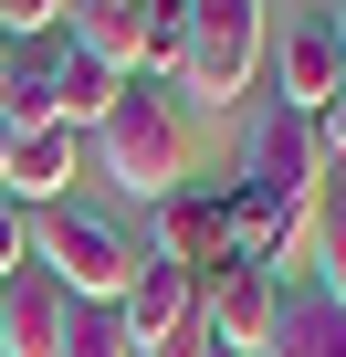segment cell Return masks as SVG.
<instances>
[{
    "instance_id": "1",
    "label": "cell",
    "mask_w": 346,
    "mask_h": 357,
    "mask_svg": "<svg viewBox=\"0 0 346 357\" xmlns=\"http://www.w3.org/2000/svg\"><path fill=\"white\" fill-rule=\"evenodd\" d=\"M95 147H105V178H116V190H136L147 211L189 190V116H179V95H168V84H126L116 116L95 126Z\"/></svg>"
},
{
    "instance_id": "2",
    "label": "cell",
    "mask_w": 346,
    "mask_h": 357,
    "mask_svg": "<svg viewBox=\"0 0 346 357\" xmlns=\"http://www.w3.org/2000/svg\"><path fill=\"white\" fill-rule=\"evenodd\" d=\"M32 263L84 305V315H116L126 305V284H136V242L105 221V211H84V200H53V211H32Z\"/></svg>"
},
{
    "instance_id": "3",
    "label": "cell",
    "mask_w": 346,
    "mask_h": 357,
    "mask_svg": "<svg viewBox=\"0 0 346 357\" xmlns=\"http://www.w3.org/2000/svg\"><path fill=\"white\" fill-rule=\"evenodd\" d=\"M262 63H273V22H262V0H189L179 95L231 105V95H252V74H262Z\"/></svg>"
},
{
    "instance_id": "4",
    "label": "cell",
    "mask_w": 346,
    "mask_h": 357,
    "mask_svg": "<svg viewBox=\"0 0 346 357\" xmlns=\"http://www.w3.org/2000/svg\"><path fill=\"white\" fill-rule=\"evenodd\" d=\"M242 190H262L273 211H294V221H315V190H336V158H325V126L315 116H262L252 126V158H242Z\"/></svg>"
},
{
    "instance_id": "5",
    "label": "cell",
    "mask_w": 346,
    "mask_h": 357,
    "mask_svg": "<svg viewBox=\"0 0 346 357\" xmlns=\"http://www.w3.org/2000/svg\"><path fill=\"white\" fill-rule=\"evenodd\" d=\"M116 326H126V347L136 357H200L210 336H200V273H179V263H136V284H126V305H116Z\"/></svg>"
},
{
    "instance_id": "6",
    "label": "cell",
    "mask_w": 346,
    "mask_h": 357,
    "mask_svg": "<svg viewBox=\"0 0 346 357\" xmlns=\"http://www.w3.org/2000/svg\"><path fill=\"white\" fill-rule=\"evenodd\" d=\"M273 315H283V273L273 263H221L200 284V336L231 347V357H262L273 347Z\"/></svg>"
},
{
    "instance_id": "7",
    "label": "cell",
    "mask_w": 346,
    "mask_h": 357,
    "mask_svg": "<svg viewBox=\"0 0 346 357\" xmlns=\"http://www.w3.org/2000/svg\"><path fill=\"white\" fill-rule=\"evenodd\" d=\"M147 231H157V242H147L157 263H179V273H200V284H210L221 263H242V242H231V200H221V190H179V200H157Z\"/></svg>"
},
{
    "instance_id": "8",
    "label": "cell",
    "mask_w": 346,
    "mask_h": 357,
    "mask_svg": "<svg viewBox=\"0 0 346 357\" xmlns=\"http://www.w3.org/2000/svg\"><path fill=\"white\" fill-rule=\"evenodd\" d=\"M74 315H84V305H74L42 263H22L11 284H0V357H63Z\"/></svg>"
},
{
    "instance_id": "9",
    "label": "cell",
    "mask_w": 346,
    "mask_h": 357,
    "mask_svg": "<svg viewBox=\"0 0 346 357\" xmlns=\"http://www.w3.org/2000/svg\"><path fill=\"white\" fill-rule=\"evenodd\" d=\"M273 95H283V116H325V105L346 95V43H336V22H294V32L273 43Z\"/></svg>"
},
{
    "instance_id": "10",
    "label": "cell",
    "mask_w": 346,
    "mask_h": 357,
    "mask_svg": "<svg viewBox=\"0 0 346 357\" xmlns=\"http://www.w3.org/2000/svg\"><path fill=\"white\" fill-rule=\"evenodd\" d=\"M74 137L63 126H42V137H11V168H0V200H22V211H53L63 200V178H74Z\"/></svg>"
},
{
    "instance_id": "11",
    "label": "cell",
    "mask_w": 346,
    "mask_h": 357,
    "mask_svg": "<svg viewBox=\"0 0 346 357\" xmlns=\"http://www.w3.org/2000/svg\"><path fill=\"white\" fill-rule=\"evenodd\" d=\"M53 84H63V43H22V74H11V95H0V126L42 137L53 126Z\"/></svg>"
},
{
    "instance_id": "12",
    "label": "cell",
    "mask_w": 346,
    "mask_h": 357,
    "mask_svg": "<svg viewBox=\"0 0 346 357\" xmlns=\"http://www.w3.org/2000/svg\"><path fill=\"white\" fill-rule=\"evenodd\" d=\"M262 357H346V315L325 294H294L283 284V315H273V347Z\"/></svg>"
},
{
    "instance_id": "13",
    "label": "cell",
    "mask_w": 346,
    "mask_h": 357,
    "mask_svg": "<svg viewBox=\"0 0 346 357\" xmlns=\"http://www.w3.org/2000/svg\"><path fill=\"white\" fill-rule=\"evenodd\" d=\"M189 53V0H147V84H179Z\"/></svg>"
},
{
    "instance_id": "14",
    "label": "cell",
    "mask_w": 346,
    "mask_h": 357,
    "mask_svg": "<svg viewBox=\"0 0 346 357\" xmlns=\"http://www.w3.org/2000/svg\"><path fill=\"white\" fill-rule=\"evenodd\" d=\"M74 0H0V43H63Z\"/></svg>"
},
{
    "instance_id": "15",
    "label": "cell",
    "mask_w": 346,
    "mask_h": 357,
    "mask_svg": "<svg viewBox=\"0 0 346 357\" xmlns=\"http://www.w3.org/2000/svg\"><path fill=\"white\" fill-rule=\"evenodd\" d=\"M63 357H136V347H126V326H116V315H74Z\"/></svg>"
},
{
    "instance_id": "16",
    "label": "cell",
    "mask_w": 346,
    "mask_h": 357,
    "mask_svg": "<svg viewBox=\"0 0 346 357\" xmlns=\"http://www.w3.org/2000/svg\"><path fill=\"white\" fill-rule=\"evenodd\" d=\"M22 263H32V211H22V200H0V284H11Z\"/></svg>"
},
{
    "instance_id": "17",
    "label": "cell",
    "mask_w": 346,
    "mask_h": 357,
    "mask_svg": "<svg viewBox=\"0 0 346 357\" xmlns=\"http://www.w3.org/2000/svg\"><path fill=\"white\" fill-rule=\"evenodd\" d=\"M315 294H325V305L346 315V242H325V273H315Z\"/></svg>"
},
{
    "instance_id": "18",
    "label": "cell",
    "mask_w": 346,
    "mask_h": 357,
    "mask_svg": "<svg viewBox=\"0 0 346 357\" xmlns=\"http://www.w3.org/2000/svg\"><path fill=\"white\" fill-rule=\"evenodd\" d=\"M315 126H325V158H336V168H346V95H336V105H325V116H315Z\"/></svg>"
},
{
    "instance_id": "19",
    "label": "cell",
    "mask_w": 346,
    "mask_h": 357,
    "mask_svg": "<svg viewBox=\"0 0 346 357\" xmlns=\"http://www.w3.org/2000/svg\"><path fill=\"white\" fill-rule=\"evenodd\" d=\"M11 74H22V43H0V95H11Z\"/></svg>"
},
{
    "instance_id": "20",
    "label": "cell",
    "mask_w": 346,
    "mask_h": 357,
    "mask_svg": "<svg viewBox=\"0 0 346 357\" xmlns=\"http://www.w3.org/2000/svg\"><path fill=\"white\" fill-rule=\"evenodd\" d=\"M336 242H346V168H336Z\"/></svg>"
},
{
    "instance_id": "21",
    "label": "cell",
    "mask_w": 346,
    "mask_h": 357,
    "mask_svg": "<svg viewBox=\"0 0 346 357\" xmlns=\"http://www.w3.org/2000/svg\"><path fill=\"white\" fill-rule=\"evenodd\" d=\"M200 357H231V347H200Z\"/></svg>"
},
{
    "instance_id": "22",
    "label": "cell",
    "mask_w": 346,
    "mask_h": 357,
    "mask_svg": "<svg viewBox=\"0 0 346 357\" xmlns=\"http://www.w3.org/2000/svg\"><path fill=\"white\" fill-rule=\"evenodd\" d=\"M95 11H116V0H95Z\"/></svg>"
}]
</instances>
